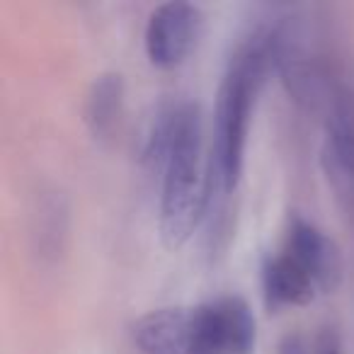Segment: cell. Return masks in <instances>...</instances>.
Wrapping results in <instances>:
<instances>
[{"mask_svg": "<svg viewBox=\"0 0 354 354\" xmlns=\"http://www.w3.org/2000/svg\"><path fill=\"white\" fill-rule=\"evenodd\" d=\"M160 189L158 231L167 250H180L204 216L209 197V162H204L202 107L194 100L177 102L175 129L167 148Z\"/></svg>", "mask_w": 354, "mask_h": 354, "instance_id": "obj_1", "label": "cell"}, {"mask_svg": "<svg viewBox=\"0 0 354 354\" xmlns=\"http://www.w3.org/2000/svg\"><path fill=\"white\" fill-rule=\"evenodd\" d=\"M262 83L243 66L231 61L218 83L214 107V136L209 156V185L231 194L238 187L245 160L248 124Z\"/></svg>", "mask_w": 354, "mask_h": 354, "instance_id": "obj_2", "label": "cell"}, {"mask_svg": "<svg viewBox=\"0 0 354 354\" xmlns=\"http://www.w3.org/2000/svg\"><path fill=\"white\" fill-rule=\"evenodd\" d=\"M255 313L241 296H218L194 306V342L189 354H252Z\"/></svg>", "mask_w": 354, "mask_h": 354, "instance_id": "obj_3", "label": "cell"}, {"mask_svg": "<svg viewBox=\"0 0 354 354\" xmlns=\"http://www.w3.org/2000/svg\"><path fill=\"white\" fill-rule=\"evenodd\" d=\"M204 27V12L187 0H167L148 15L143 46L153 66L172 68L194 49Z\"/></svg>", "mask_w": 354, "mask_h": 354, "instance_id": "obj_4", "label": "cell"}, {"mask_svg": "<svg viewBox=\"0 0 354 354\" xmlns=\"http://www.w3.org/2000/svg\"><path fill=\"white\" fill-rule=\"evenodd\" d=\"M284 252L313 277L318 294H333L342 281V255L337 243L299 214L289 221Z\"/></svg>", "mask_w": 354, "mask_h": 354, "instance_id": "obj_5", "label": "cell"}, {"mask_svg": "<svg viewBox=\"0 0 354 354\" xmlns=\"http://www.w3.org/2000/svg\"><path fill=\"white\" fill-rule=\"evenodd\" d=\"M141 354H189L194 342V308L165 306L148 310L131 328Z\"/></svg>", "mask_w": 354, "mask_h": 354, "instance_id": "obj_6", "label": "cell"}, {"mask_svg": "<svg viewBox=\"0 0 354 354\" xmlns=\"http://www.w3.org/2000/svg\"><path fill=\"white\" fill-rule=\"evenodd\" d=\"M262 289H265V301L270 308L306 306L318 294L313 277L286 252L265 260V265H262Z\"/></svg>", "mask_w": 354, "mask_h": 354, "instance_id": "obj_7", "label": "cell"}, {"mask_svg": "<svg viewBox=\"0 0 354 354\" xmlns=\"http://www.w3.org/2000/svg\"><path fill=\"white\" fill-rule=\"evenodd\" d=\"M320 158L354 170V88L337 85L328 100Z\"/></svg>", "mask_w": 354, "mask_h": 354, "instance_id": "obj_8", "label": "cell"}, {"mask_svg": "<svg viewBox=\"0 0 354 354\" xmlns=\"http://www.w3.org/2000/svg\"><path fill=\"white\" fill-rule=\"evenodd\" d=\"M124 78L114 71L100 73L93 80L85 100V124L95 138H107L114 131L122 114Z\"/></svg>", "mask_w": 354, "mask_h": 354, "instance_id": "obj_9", "label": "cell"}, {"mask_svg": "<svg viewBox=\"0 0 354 354\" xmlns=\"http://www.w3.org/2000/svg\"><path fill=\"white\" fill-rule=\"evenodd\" d=\"M320 162H323V172L328 177V185L335 192V202L339 204L347 221L354 226V170L337 165V162L328 160V158H320Z\"/></svg>", "mask_w": 354, "mask_h": 354, "instance_id": "obj_10", "label": "cell"}, {"mask_svg": "<svg viewBox=\"0 0 354 354\" xmlns=\"http://www.w3.org/2000/svg\"><path fill=\"white\" fill-rule=\"evenodd\" d=\"M310 354H342V339L335 328H323L310 339Z\"/></svg>", "mask_w": 354, "mask_h": 354, "instance_id": "obj_11", "label": "cell"}, {"mask_svg": "<svg viewBox=\"0 0 354 354\" xmlns=\"http://www.w3.org/2000/svg\"><path fill=\"white\" fill-rule=\"evenodd\" d=\"M277 354H310V342L299 333H289L281 337Z\"/></svg>", "mask_w": 354, "mask_h": 354, "instance_id": "obj_12", "label": "cell"}]
</instances>
